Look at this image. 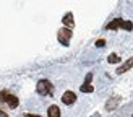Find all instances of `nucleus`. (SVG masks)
<instances>
[{
    "label": "nucleus",
    "mask_w": 133,
    "mask_h": 117,
    "mask_svg": "<svg viewBox=\"0 0 133 117\" xmlns=\"http://www.w3.org/2000/svg\"><path fill=\"white\" fill-rule=\"evenodd\" d=\"M24 117H41V115H36V114H24Z\"/></svg>",
    "instance_id": "13"
},
{
    "label": "nucleus",
    "mask_w": 133,
    "mask_h": 117,
    "mask_svg": "<svg viewBox=\"0 0 133 117\" xmlns=\"http://www.w3.org/2000/svg\"><path fill=\"white\" fill-rule=\"evenodd\" d=\"M107 60H109V63H117V62H120V57H118L117 54H110L107 57Z\"/></svg>",
    "instance_id": "11"
},
{
    "label": "nucleus",
    "mask_w": 133,
    "mask_h": 117,
    "mask_svg": "<svg viewBox=\"0 0 133 117\" xmlns=\"http://www.w3.org/2000/svg\"><path fill=\"white\" fill-rule=\"evenodd\" d=\"M0 101H2V102H6L11 109L18 107V98H16L15 94L8 93V91H0Z\"/></svg>",
    "instance_id": "3"
},
{
    "label": "nucleus",
    "mask_w": 133,
    "mask_h": 117,
    "mask_svg": "<svg viewBox=\"0 0 133 117\" xmlns=\"http://www.w3.org/2000/svg\"><path fill=\"white\" fill-rule=\"evenodd\" d=\"M62 23L65 24V28H73L75 26V20H73V13H65L63 18H62Z\"/></svg>",
    "instance_id": "7"
},
{
    "label": "nucleus",
    "mask_w": 133,
    "mask_h": 117,
    "mask_svg": "<svg viewBox=\"0 0 133 117\" xmlns=\"http://www.w3.org/2000/svg\"><path fill=\"white\" fill-rule=\"evenodd\" d=\"M118 102H120V98H118V96H115L112 101H107V104H105V109H107L109 112H110V110H114V109L117 107V104H118Z\"/></svg>",
    "instance_id": "9"
},
{
    "label": "nucleus",
    "mask_w": 133,
    "mask_h": 117,
    "mask_svg": "<svg viewBox=\"0 0 133 117\" xmlns=\"http://www.w3.org/2000/svg\"><path fill=\"white\" fill-rule=\"evenodd\" d=\"M36 91L41 96H52V93H54V84L49 80H39L36 84Z\"/></svg>",
    "instance_id": "2"
},
{
    "label": "nucleus",
    "mask_w": 133,
    "mask_h": 117,
    "mask_svg": "<svg viewBox=\"0 0 133 117\" xmlns=\"http://www.w3.org/2000/svg\"><path fill=\"white\" fill-rule=\"evenodd\" d=\"M91 78H92V73H88V75H86V81L81 84V88H79L83 93H92V91H94V88L91 86Z\"/></svg>",
    "instance_id": "6"
},
{
    "label": "nucleus",
    "mask_w": 133,
    "mask_h": 117,
    "mask_svg": "<svg viewBox=\"0 0 133 117\" xmlns=\"http://www.w3.org/2000/svg\"><path fill=\"white\" fill-rule=\"evenodd\" d=\"M57 39L62 46H68L70 44V39H71V29L70 28H62L58 29L57 32Z\"/></svg>",
    "instance_id": "4"
},
{
    "label": "nucleus",
    "mask_w": 133,
    "mask_h": 117,
    "mask_svg": "<svg viewBox=\"0 0 133 117\" xmlns=\"http://www.w3.org/2000/svg\"><path fill=\"white\" fill-rule=\"evenodd\" d=\"M62 102L66 104V106H71V104L76 102V94L73 91H65L63 96H62Z\"/></svg>",
    "instance_id": "5"
},
{
    "label": "nucleus",
    "mask_w": 133,
    "mask_h": 117,
    "mask_svg": "<svg viewBox=\"0 0 133 117\" xmlns=\"http://www.w3.org/2000/svg\"><path fill=\"white\" fill-rule=\"evenodd\" d=\"M47 117H60V109L58 106H50L47 110Z\"/></svg>",
    "instance_id": "10"
},
{
    "label": "nucleus",
    "mask_w": 133,
    "mask_h": 117,
    "mask_svg": "<svg viewBox=\"0 0 133 117\" xmlns=\"http://www.w3.org/2000/svg\"><path fill=\"white\" fill-rule=\"evenodd\" d=\"M131 67H133V57H130L127 62H123V65H120V67L117 68V73L122 75V73H125V72H128Z\"/></svg>",
    "instance_id": "8"
},
{
    "label": "nucleus",
    "mask_w": 133,
    "mask_h": 117,
    "mask_svg": "<svg viewBox=\"0 0 133 117\" xmlns=\"http://www.w3.org/2000/svg\"><path fill=\"white\" fill-rule=\"evenodd\" d=\"M0 117H8V115H6V112H3V110H0Z\"/></svg>",
    "instance_id": "14"
},
{
    "label": "nucleus",
    "mask_w": 133,
    "mask_h": 117,
    "mask_svg": "<svg viewBox=\"0 0 133 117\" xmlns=\"http://www.w3.org/2000/svg\"><path fill=\"white\" fill-rule=\"evenodd\" d=\"M118 28H123V29H127V31H131L133 29V24H131V21H125L123 18H115V20H112L110 23L105 24V29H110V31H115Z\"/></svg>",
    "instance_id": "1"
},
{
    "label": "nucleus",
    "mask_w": 133,
    "mask_h": 117,
    "mask_svg": "<svg viewBox=\"0 0 133 117\" xmlns=\"http://www.w3.org/2000/svg\"><path fill=\"white\" fill-rule=\"evenodd\" d=\"M96 46H97V47H104L105 41H104V39H99V41H96Z\"/></svg>",
    "instance_id": "12"
}]
</instances>
